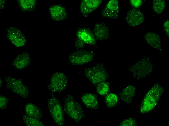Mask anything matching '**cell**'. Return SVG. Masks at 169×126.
I'll return each mask as SVG.
<instances>
[{
  "label": "cell",
  "mask_w": 169,
  "mask_h": 126,
  "mask_svg": "<svg viewBox=\"0 0 169 126\" xmlns=\"http://www.w3.org/2000/svg\"><path fill=\"white\" fill-rule=\"evenodd\" d=\"M105 100L107 107L109 108H111L116 105L118 102V98L115 94L110 93L106 95Z\"/></svg>",
  "instance_id": "cell-22"
},
{
  "label": "cell",
  "mask_w": 169,
  "mask_h": 126,
  "mask_svg": "<svg viewBox=\"0 0 169 126\" xmlns=\"http://www.w3.org/2000/svg\"><path fill=\"white\" fill-rule=\"evenodd\" d=\"M8 100L5 96L0 95V108L3 109L7 106Z\"/></svg>",
  "instance_id": "cell-26"
},
{
  "label": "cell",
  "mask_w": 169,
  "mask_h": 126,
  "mask_svg": "<svg viewBox=\"0 0 169 126\" xmlns=\"http://www.w3.org/2000/svg\"><path fill=\"white\" fill-rule=\"evenodd\" d=\"M26 114L29 116L39 119L41 118L42 114L39 108L32 103L27 104L25 106Z\"/></svg>",
  "instance_id": "cell-19"
},
{
  "label": "cell",
  "mask_w": 169,
  "mask_h": 126,
  "mask_svg": "<svg viewBox=\"0 0 169 126\" xmlns=\"http://www.w3.org/2000/svg\"><path fill=\"white\" fill-rule=\"evenodd\" d=\"M144 38L146 42L152 47L161 51L160 38L158 34L148 32L145 34Z\"/></svg>",
  "instance_id": "cell-18"
},
{
  "label": "cell",
  "mask_w": 169,
  "mask_h": 126,
  "mask_svg": "<svg viewBox=\"0 0 169 126\" xmlns=\"http://www.w3.org/2000/svg\"><path fill=\"white\" fill-rule=\"evenodd\" d=\"M136 91L135 87L128 85L124 88L120 93V99L125 103L131 104L135 95Z\"/></svg>",
  "instance_id": "cell-16"
},
{
  "label": "cell",
  "mask_w": 169,
  "mask_h": 126,
  "mask_svg": "<svg viewBox=\"0 0 169 126\" xmlns=\"http://www.w3.org/2000/svg\"><path fill=\"white\" fill-rule=\"evenodd\" d=\"M137 122L134 118H129L123 120L120 123V126H136Z\"/></svg>",
  "instance_id": "cell-25"
},
{
  "label": "cell",
  "mask_w": 169,
  "mask_h": 126,
  "mask_svg": "<svg viewBox=\"0 0 169 126\" xmlns=\"http://www.w3.org/2000/svg\"><path fill=\"white\" fill-rule=\"evenodd\" d=\"M152 67L150 58L144 57L128 67V69L133 77L140 79L149 74L152 71Z\"/></svg>",
  "instance_id": "cell-3"
},
{
  "label": "cell",
  "mask_w": 169,
  "mask_h": 126,
  "mask_svg": "<svg viewBox=\"0 0 169 126\" xmlns=\"http://www.w3.org/2000/svg\"><path fill=\"white\" fill-rule=\"evenodd\" d=\"M119 13V6L118 1L112 0L107 4L101 14L102 17L111 19H118Z\"/></svg>",
  "instance_id": "cell-8"
},
{
  "label": "cell",
  "mask_w": 169,
  "mask_h": 126,
  "mask_svg": "<svg viewBox=\"0 0 169 126\" xmlns=\"http://www.w3.org/2000/svg\"><path fill=\"white\" fill-rule=\"evenodd\" d=\"M94 54L90 51L84 50L76 51L69 56V63L74 65H81L92 61L93 59Z\"/></svg>",
  "instance_id": "cell-7"
},
{
  "label": "cell",
  "mask_w": 169,
  "mask_h": 126,
  "mask_svg": "<svg viewBox=\"0 0 169 126\" xmlns=\"http://www.w3.org/2000/svg\"><path fill=\"white\" fill-rule=\"evenodd\" d=\"M67 83V78L65 74L60 72L55 73L51 76L48 88L53 93L60 92L65 89Z\"/></svg>",
  "instance_id": "cell-6"
},
{
  "label": "cell",
  "mask_w": 169,
  "mask_h": 126,
  "mask_svg": "<svg viewBox=\"0 0 169 126\" xmlns=\"http://www.w3.org/2000/svg\"><path fill=\"white\" fill-rule=\"evenodd\" d=\"M163 26L165 31L167 35H169V20L167 19L164 23Z\"/></svg>",
  "instance_id": "cell-28"
},
{
  "label": "cell",
  "mask_w": 169,
  "mask_h": 126,
  "mask_svg": "<svg viewBox=\"0 0 169 126\" xmlns=\"http://www.w3.org/2000/svg\"><path fill=\"white\" fill-rule=\"evenodd\" d=\"M64 110L67 115L76 122H79L84 117L81 105L70 95H68L65 99Z\"/></svg>",
  "instance_id": "cell-2"
},
{
  "label": "cell",
  "mask_w": 169,
  "mask_h": 126,
  "mask_svg": "<svg viewBox=\"0 0 169 126\" xmlns=\"http://www.w3.org/2000/svg\"><path fill=\"white\" fill-rule=\"evenodd\" d=\"M84 104L87 108L92 109H97L98 106V101L96 97L93 94L90 93L84 94L81 97Z\"/></svg>",
  "instance_id": "cell-17"
},
{
  "label": "cell",
  "mask_w": 169,
  "mask_h": 126,
  "mask_svg": "<svg viewBox=\"0 0 169 126\" xmlns=\"http://www.w3.org/2000/svg\"><path fill=\"white\" fill-rule=\"evenodd\" d=\"M49 111L55 123L59 126L64 125L63 110L59 102L56 97H53L48 101Z\"/></svg>",
  "instance_id": "cell-5"
},
{
  "label": "cell",
  "mask_w": 169,
  "mask_h": 126,
  "mask_svg": "<svg viewBox=\"0 0 169 126\" xmlns=\"http://www.w3.org/2000/svg\"><path fill=\"white\" fill-rule=\"evenodd\" d=\"M6 81L7 86L13 92L23 97L28 96V89L22 82L11 78H7Z\"/></svg>",
  "instance_id": "cell-11"
},
{
  "label": "cell",
  "mask_w": 169,
  "mask_h": 126,
  "mask_svg": "<svg viewBox=\"0 0 169 126\" xmlns=\"http://www.w3.org/2000/svg\"><path fill=\"white\" fill-rule=\"evenodd\" d=\"M17 2L22 10L30 11L34 9L36 1L35 0H18Z\"/></svg>",
  "instance_id": "cell-20"
},
{
  "label": "cell",
  "mask_w": 169,
  "mask_h": 126,
  "mask_svg": "<svg viewBox=\"0 0 169 126\" xmlns=\"http://www.w3.org/2000/svg\"><path fill=\"white\" fill-rule=\"evenodd\" d=\"M84 73L88 80L94 85L105 82L107 78V73L103 66L101 64L85 69Z\"/></svg>",
  "instance_id": "cell-4"
},
{
  "label": "cell",
  "mask_w": 169,
  "mask_h": 126,
  "mask_svg": "<svg viewBox=\"0 0 169 126\" xmlns=\"http://www.w3.org/2000/svg\"><path fill=\"white\" fill-rule=\"evenodd\" d=\"M25 124L27 126H44L43 123L39 119L28 116L26 114L22 116Z\"/></svg>",
  "instance_id": "cell-21"
},
{
  "label": "cell",
  "mask_w": 169,
  "mask_h": 126,
  "mask_svg": "<svg viewBox=\"0 0 169 126\" xmlns=\"http://www.w3.org/2000/svg\"><path fill=\"white\" fill-rule=\"evenodd\" d=\"M49 10L51 17L55 21H61L67 18L66 10L63 7L60 5H52L50 7Z\"/></svg>",
  "instance_id": "cell-15"
},
{
  "label": "cell",
  "mask_w": 169,
  "mask_h": 126,
  "mask_svg": "<svg viewBox=\"0 0 169 126\" xmlns=\"http://www.w3.org/2000/svg\"><path fill=\"white\" fill-rule=\"evenodd\" d=\"M164 88L158 83L155 84L144 96L140 107L141 113L151 111L156 107L163 94Z\"/></svg>",
  "instance_id": "cell-1"
},
{
  "label": "cell",
  "mask_w": 169,
  "mask_h": 126,
  "mask_svg": "<svg viewBox=\"0 0 169 126\" xmlns=\"http://www.w3.org/2000/svg\"><path fill=\"white\" fill-rule=\"evenodd\" d=\"M96 85L97 91L99 94L104 95L108 92L109 90V86L108 84L105 82L98 83Z\"/></svg>",
  "instance_id": "cell-24"
},
{
  "label": "cell",
  "mask_w": 169,
  "mask_h": 126,
  "mask_svg": "<svg viewBox=\"0 0 169 126\" xmlns=\"http://www.w3.org/2000/svg\"><path fill=\"white\" fill-rule=\"evenodd\" d=\"M7 37L12 44L17 47L23 46L26 42L24 35L19 29L14 27L7 29Z\"/></svg>",
  "instance_id": "cell-9"
},
{
  "label": "cell",
  "mask_w": 169,
  "mask_h": 126,
  "mask_svg": "<svg viewBox=\"0 0 169 126\" xmlns=\"http://www.w3.org/2000/svg\"><path fill=\"white\" fill-rule=\"evenodd\" d=\"M78 39L84 44L94 45L96 44V40L93 32L87 28H79L76 33Z\"/></svg>",
  "instance_id": "cell-13"
},
{
  "label": "cell",
  "mask_w": 169,
  "mask_h": 126,
  "mask_svg": "<svg viewBox=\"0 0 169 126\" xmlns=\"http://www.w3.org/2000/svg\"><path fill=\"white\" fill-rule=\"evenodd\" d=\"M93 32L96 39L99 40L107 39L110 36L108 26L103 23L95 24Z\"/></svg>",
  "instance_id": "cell-14"
},
{
  "label": "cell",
  "mask_w": 169,
  "mask_h": 126,
  "mask_svg": "<svg viewBox=\"0 0 169 126\" xmlns=\"http://www.w3.org/2000/svg\"><path fill=\"white\" fill-rule=\"evenodd\" d=\"M142 1L141 0H131L130 1L131 5L134 8L139 7L142 5Z\"/></svg>",
  "instance_id": "cell-27"
},
{
  "label": "cell",
  "mask_w": 169,
  "mask_h": 126,
  "mask_svg": "<svg viewBox=\"0 0 169 126\" xmlns=\"http://www.w3.org/2000/svg\"><path fill=\"white\" fill-rule=\"evenodd\" d=\"M103 1L101 0H82L80 6V10L82 15L85 17L88 16L98 7Z\"/></svg>",
  "instance_id": "cell-12"
},
{
  "label": "cell",
  "mask_w": 169,
  "mask_h": 126,
  "mask_svg": "<svg viewBox=\"0 0 169 126\" xmlns=\"http://www.w3.org/2000/svg\"><path fill=\"white\" fill-rule=\"evenodd\" d=\"M165 6V2L163 0H154L152 8L155 12L158 14L161 13L164 10Z\"/></svg>",
  "instance_id": "cell-23"
},
{
  "label": "cell",
  "mask_w": 169,
  "mask_h": 126,
  "mask_svg": "<svg viewBox=\"0 0 169 126\" xmlns=\"http://www.w3.org/2000/svg\"><path fill=\"white\" fill-rule=\"evenodd\" d=\"M127 23L133 27L138 26L144 20V16L139 10L135 8L130 9L125 17Z\"/></svg>",
  "instance_id": "cell-10"
},
{
  "label": "cell",
  "mask_w": 169,
  "mask_h": 126,
  "mask_svg": "<svg viewBox=\"0 0 169 126\" xmlns=\"http://www.w3.org/2000/svg\"><path fill=\"white\" fill-rule=\"evenodd\" d=\"M84 43L82 41L78 39L75 42V46L78 48H82L84 46Z\"/></svg>",
  "instance_id": "cell-29"
}]
</instances>
